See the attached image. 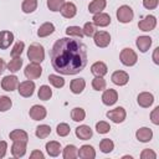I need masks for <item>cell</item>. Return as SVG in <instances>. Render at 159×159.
Wrapping results in <instances>:
<instances>
[{"label":"cell","mask_w":159,"mask_h":159,"mask_svg":"<svg viewBox=\"0 0 159 159\" xmlns=\"http://www.w3.org/2000/svg\"><path fill=\"white\" fill-rule=\"evenodd\" d=\"M50 58L56 72L66 76L76 75L87 65V47L81 40L62 37L53 43Z\"/></svg>","instance_id":"6da1fadb"},{"label":"cell","mask_w":159,"mask_h":159,"mask_svg":"<svg viewBox=\"0 0 159 159\" xmlns=\"http://www.w3.org/2000/svg\"><path fill=\"white\" fill-rule=\"evenodd\" d=\"M27 57L30 58V61L36 62V63H41L45 60V50L43 46L40 43H31L29 50H27Z\"/></svg>","instance_id":"7a4b0ae2"},{"label":"cell","mask_w":159,"mask_h":159,"mask_svg":"<svg viewBox=\"0 0 159 159\" xmlns=\"http://www.w3.org/2000/svg\"><path fill=\"white\" fill-rule=\"evenodd\" d=\"M119 60H120V62H122L124 66L130 67V66H134V65L137 63L138 56H137V53H135L134 50H132V48H129V47H125V48H123V50L120 51V53H119Z\"/></svg>","instance_id":"3957f363"},{"label":"cell","mask_w":159,"mask_h":159,"mask_svg":"<svg viewBox=\"0 0 159 159\" xmlns=\"http://www.w3.org/2000/svg\"><path fill=\"white\" fill-rule=\"evenodd\" d=\"M133 16H134V12L132 10L130 6L128 5H122L118 7L117 10V19L119 22L122 24H128L133 20Z\"/></svg>","instance_id":"277c9868"},{"label":"cell","mask_w":159,"mask_h":159,"mask_svg":"<svg viewBox=\"0 0 159 159\" xmlns=\"http://www.w3.org/2000/svg\"><path fill=\"white\" fill-rule=\"evenodd\" d=\"M24 73H25V77L27 80H36L42 75V68H41L40 63L31 62L25 67Z\"/></svg>","instance_id":"5b68a950"},{"label":"cell","mask_w":159,"mask_h":159,"mask_svg":"<svg viewBox=\"0 0 159 159\" xmlns=\"http://www.w3.org/2000/svg\"><path fill=\"white\" fill-rule=\"evenodd\" d=\"M17 91H19V94L25 97V98H29L34 94L35 92V82L31 81V80H27V81H24V82H20L19 86H17Z\"/></svg>","instance_id":"8992f818"},{"label":"cell","mask_w":159,"mask_h":159,"mask_svg":"<svg viewBox=\"0 0 159 159\" xmlns=\"http://www.w3.org/2000/svg\"><path fill=\"white\" fill-rule=\"evenodd\" d=\"M93 41H94L96 46L104 48L111 42V35L107 31H96V34L93 35Z\"/></svg>","instance_id":"52a82bcc"},{"label":"cell","mask_w":159,"mask_h":159,"mask_svg":"<svg viewBox=\"0 0 159 159\" xmlns=\"http://www.w3.org/2000/svg\"><path fill=\"white\" fill-rule=\"evenodd\" d=\"M19 86V78L14 75H9V76H5L2 80H1V88L4 91H7V92H12L17 88Z\"/></svg>","instance_id":"ba28073f"},{"label":"cell","mask_w":159,"mask_h":159,"mask_svg":"<svg viewBox=\"0 0 159 159\" xmlns=\"http://www.w3.org/2000/svg\"><path fill=\"white\" fill-rule=\"evenodd\" d=\"M107 117L114 123H122V122H124V119L127 117V113H125V109L123 107H117L114 109L108 111Z\"/></svg>","instance_id":"9c48e42d"},{"label":"cell","mask_w":159,"mask_h":159,"mask_svg":"<svg viewBox=\"0 0 159 159\" xmlns=\"http://www.w3.org/2000/svg\"><path fill=\"white\" fill-rule=\"evenodd\" d=\"M157 26V17L154 15H147L143 20L138 22V27L142 31H152Z\"/></svg>","instance_id":"30bf717a"},{"label":"cell","mask_w":159,"mask_h":159,"mask_svg":"<svg viewBox=\"0 0 159 159\" xmlns=\"http://www.w3.org/2000/svg\"><path fill=\"white\" fill-rule=\"evenodd\" d=\"M29 114H30V118L34 119V120H42V119H45V117L47 114V111L43 106L35 104L30 108Z\"/></svg>","instance_id":"8fae6325"},{"label":"cell","mask_w":159,"mask_h":159,"mask_svg":"<svg viewBox=\"0 0 159 159\" xmlns=\"http://www.w3.org/2000/svg\"><path fill=\"white\" fill-rule=\"evenodd\" d=\"M111 80L117 86H124L129 81V75L124 71H114L111 76Z\"/></svg>","instance_id":"7c38bea8"},{"label":"cell","mask_w":159,"mask_h":159,"mask_svg":"<svg viewBox=\"0 0 159 159\" xmlns=\"http://www.w3.org/2000/svg\"><path fill=\"white\" fill-rule=\"evenodd\" d=\"M94 26H99V27H106L111 24V16L106 12H97L93 15L92 17Z\"/></svg>","instance_id":"4fadbf2b"},{"label":"cell","mask_w":159,"mask_h":159,"mask_svg":"<svg viewBox=\"0 0 159 159\" xmlns=\"http://www.w3.org/2000/svg\"><path fill=\"white\" fill-rule=\"evenodd\" d=\"M117 101H118V93H117L116 89L109 88V89H106L103 92V94H102V102H103V104H106V106H113Z\"/></svg>","instance_id":"5bb4252c"},{"label":"cell","mask_w":159,"mask_h":159,"mask_svg":"<svg viewBox=\"0 0 159 159\" xmlns=\"http://www.w3.org/2000/svg\"><path fill=\"white\" fill-rule=\"evenodd\" d=\"M137 102L143 108H149L154 102V96L149 92H142L137 97Z\"/></svg>","instance_id":"9a60e30c"},{"label":"cell","mask_w":159,"mask_h":159,"mask_svg":"<svg viewBox=\"0 0 159 159\" xmlns=\"http://www.w3.org/2000/svg\"><path fill=\"white\" fill-rule=\"evenodd\" d=\"M135 137L142 143H148L153 138V130L148 127H142L135 132Z\"/></svg>","instance_id":"2e32d148"},{"label":"cell","mask_w":159,"mask_h":159,"mask_svg":"<svg viewBox=\"0 0 159 159\" xmlns=\"http://www.w3.org/2000/svg\"><path fill=\"white\" fill-rule=\"evenodd\" d=\"M61 15L63 16V17H66V19H72V17H75L76 16V14H77V7H76V5L73 4V2H65L63 5H62V7H61Z\"/></svg>","instance_id":"e0dca14e"},{"label":"cell","mask_w":159,"mask_h":159,"mask_svg":"<svg viewBox=\"0 0 159 159\" xmlns=\"http://www.w3.org/2000/svg\"><path fill=\"white\" fill-rule=\"evenodd\" d=\"M92 135H93V132L89 125L82 124L76 128V137L81 140H88L89 138H92Z\"/></svg>","instance_id":"ac0fdd59"},{"label":"cell","mask_w":159,"mask_h":159,"mask_svg":"<svg viewBox=\"0 0 159 159\" xmlns=\"http://www.w3.org/2000/svg\"><path fill=\"white\" fill-rule=\"evenodd\" d=\"M26 153V142H19L15 140L11 145V154L15 158H21Z\"/></svg>","instance_id":"d6986e66"},{"label":"cell","mask_w":159,"mask_h":159,"mask_svg":"<svg viewBox=\"0 0 159 159\" xmlns=\"http://www.w3.org/2000/svg\"><path fill=\"white\" fill-rule=\"evenodd\" d=\"M91 72L96 76V77H103L104 75H107L108 72V68H107V65L102 61H97L94 62L92 66H91Z\"/></svg>","instance_id":"ffe728a7"},{"label":"cell","mask_w":159,"mask_h":159,"mask_svg":"<svg viewBox=\"0 0 159 159\" xmlns=\"http://www.w3.org/2000/svg\"><path fill=\"white\" fill-rule=\"evenodd\" d=\"M14 41V34L10 31H1L0 32V48L6 50Z\"/></svg>","instance_id":"44dd1931"},{"label":"cell","mask_w":159,"mask_h":159,"mask_svg":"<svg viewBox=\"0 0 159 159\" xmlns=\"http://www.w3.org/2000/svg\"><path fill=\"white\" fill-rule=\"evenodd\" d=\"M78 157L82 159H94L96 158V150L92 145L84 144L78 149Z\"/></svg>","instance_id":"7402d4cb"},{"label":"cell","mask_w":159,"mask_h":159,"mask_svg":"<svg viewBox=\"0 0 159 159\" xmlns=\"http://www.w3.org/2000/svg\"><path fill=\"white\" fill-rule=\"evenodd\" d=\"M135 45H137V47L139 48V51L144 53V52H147V51L150 48V46H152V37H149V36H139V37H137Z\"/></svg>","instance_id":"603a6c76"},{"label":"cell","mask_w":159,"mask_h":159,"mask_svg":"<svg viewBox=\"0 0 159 159\" xmlns=\"http://www.w3.org/2000/svg\"><path fill=\"white\" fill-rule=\"evenodd\" d=\"M84 87H86V81L83 78H75L70 83V89L75 94L82 93V91L84 89Z\"/></svg>","instance_id":"cb8c5ba5"},{"label":"cell","mask_w":159,"mask_h":159,"mask_svg":"<svg viewBox=\"0 0 159 159\" xmlns=\"http://www.w3.org/2000/svg\"><path fill=\"white\" fill-rule=\"evenodd\" d=\"M106 5H107L106 0H92L88 5V11L93 15L97 12H102V10H104Z\"/></svg>","instance_id":"d4e9b609"},{"label":"cell","mask_w":159,"mask_h":159,"mask_svg":"<svg viewBox=\"0 0 159 159\" xmlns=\"http://www.w3.org/2000/svg\"><path fill=\"white\" fill-rule=\"evenodd\" d=\"M53 31H55V25H53L52 22H45V24H42V25L39 27V30H37V36H39V37H46V36L53 34Z\"/></svg>","instance_id":"484cf974"},{"label":"cell","mask_w":159,"mask_h":159,"mask_svg":"<svg viewBox=\"0 0 159 159\" xmlns=\"http://www.w3.org/2000/svg\"><path fill=\"white\" fill-rule=\"evenodd\" d=\"M46 152L50 157H57L61 152V144L56 140H51L46 143Z\"/></svg>","instance_id":"4316f807"},{"label":"cell","mask_w":159,"mask_h":159,"mask_svg":"<svg viewBox=\"0 0 159 159\" xmlns=\"http://www.w3.org/2000/svg\"><path fill=\"white\" fill-rule=\"evenodd\" d=\"M9 137H10V139H11L12 142L19 140V142H26V143H27V140H29L27 133H26L25 130H22V129H15V130H12Z\"/></svg>","instance_id":"83f0119b"},{"label":"cell","mask_w":159,"mask_h":159,"mask_svg":"<svg viewBox=\"0 0 159 159\" xmlns=\"http://www.w3.org/2000/svg\"><path fill=\"white\" fill-rule=\"evenodd\" d=\"M65 159H75L78 157V149L73 145V144H68L65 147L63 153H62Z\"/></svg>","instance_id":"f1b7e54d"},{"label":"cell","mask_w":159,"mask_h":159,"mask_svg":"<svg viewBox=\"0 0 159 159\" xmlns=\"http://www.w3.org/2000/svg\"><path fill=\"white\" fill-rule=\"evenodd\" d=\"M21 9L25 14H31L37 9V0H24L21 4Z\"/></svg>","instance_id":"f546056e"},{"label":"cell","mask_w":159,"mask_h":159,"mask_svg":"<svg viewBox=\"0 0 159 159\" xmlns=\"http://www.w3.org/2000/svg\"><path fill=\"white\" fill-rule=\"evenodd\" d=\"M71 118H72V120H75V122H82V120H84V118H86V112H84V109L81 108V107L73 108V109L71 111Z\"/></svg>","instance_id":"4dcf8cb0"},{"label":"cell","mask_w":159,"mask_h":159,"mask_svg":"<svg viewBox=\"0 0 159 159\" xmlns=\"http://www.w3.org/2000/svg\"><path fill=\"white\" fill-rule=\"evenodd\" d=\"M50 133H51V127L47 125V124H41V125H39V127L36 128V132H35L36 137L40 138V139L47 138V137L50 135Z\"/></svg>","instance_id":"1f68e13d"},{"label":"cell","mask_w":159,"mask_h":159,"mask_svg":"<svg viewBox=\"0 0 159 159\" xmlns=\"http://www.w3.org/2000/svg\"><path fill=\"white\" fill-rule=\"evenodd\" d=\"M37 96H39V98L42 99V101H48V99L52 97V89H51L48 86L43 84V86L40 87V89H39V92H37Z\"/></svg>","instance_id":"d6a6232c"},{"label":"cell","mask_w":159,"mask_h":159,"mask_svg":"<svg viewBox=\"0 0 159 159\" xmlns=\"http://www.w3.org/2000/svg\"><path fill=\"white\" fill-rule=\"evenodd\" d=\"M113 148H114V143L109 138H104L99 142V149L102 153H106V154L111 153L113 150Z\"/></svg>","instance_id":"836d02e7"},{"label":"cell","mask_w":159,"mask_h":159,"mask_svg":"<svg viewBox=\"0 0 159 159\" xmlns=\"http://www.w3.org/2000/svg\"><path fill=\"white\" fill-rule=\"evenodd\" d=\"M22 66V58L21 57H12L10 62L7 63V68L10 72H17Z\"/></svg>","instance_id":"e575fe53"},{"label":"cell","mask_w":159,"mask_h":159,"mask_svg":"<svg viewBox=\"0 0 159 159\" xmlns=\"http://www.w3.org/2000/svg\"><path fill=\"white\" fill-rule=\"evenodd\" d=\"M66 34L68 36H73V37H78V39H82L84 35H83V31L80 26H68L66 29Z\"/></svg>","instance_id":"d590c367"},{"label":"cell","mask_w":159,"mask_h":159,"mask_svg":"<svg viewBox=\"0 0 159 159\" xmlns=\"http://www.w3.org/2000/svg\"><path fill=\"white\" fill-rule=\"evenodd\" d=\"M48 81L56 88H62L65 86V80L58 75H50L48 76Z\"/></svg>","instance_id":"8d00e7d4"},{"label":"cell","mask_w":159,"mask_h":159,"mask_svg":"<svg viewBox=\"0 0 159 159\" xmlns=\"http://www.w3.org/2000/svg\"><path fill=\"white\" fill-rule=\"evenodd\" d=\"M106 86H107V83L103 77H94L92 81V87L96 91H103V89H106Z\"/></svg>","instance_id":"74e56055"},{"label":"cell","mask_w":159,"mask_h":159,"mask_svg":"<svg viewBox=\"0 0 159 159\" xmlns=\"http://www.w3.org/2000/svg\"><path fill=\"white\" fill-rule=\"evenodd\" d=\"M12 102L7 96H0V112H6L11 108Z\"/></svg>","instance_id":"f35d334b"},{"label":"cell","mask_w":159,"mask_h":159,"mask_svg":"<svg viewBox=\"0 0 159 159\" xmlns=\"http://www.w3.org/2000/svg\"><path fill=\"white\" fill-rule=\"evenodd\" d=\"M63 4H65V0H47V7L53 12L60 11Z\"/></svg>","instance_id":"ab89813d"},{"label":"cell","mask_w":159,"mask_h":159,"mask_svg":"<svg viewBox=\"0 0 159 159\" xmlns=\"http://www.w3.org/2000/svg\"><path fill=\"white\" fill-rule=\"evenodd\" d=\"M24 47H25V43L22 41H17L14 45V47H12V50L10 52L11 53V57H20L21 53H22V51H24Z\"/></svg>","instance_id":"60d3db41"},{"label":"cell","mask_w":159,"mask_h":159,"mask_svg":"<svg viewBox=\"0 0 159 159\" xmlns=\"http://www.w3.org/2000/svg\"><path fill=\"white\" fill-rule=\"evenodd\" d=\"M96 130L99 134H106V133H108L111 130V125L104 120H99V122L96 123Z\"/></svg>","instance_id":"b9f144b4"},{"label":"cell","mask_w":159,"mask_h":159,"mask_svg":"<svg viewBox=\"0 0 159 159\" xmlns=\"http://www.w3.org/2000/svg\"><path fill=\"white\" fill-rule=\"evenodd\" d=\"M82 31H83V35L84 36L92 37L96 34V26H94L93 22H86L84 26H83V29H82Z\"/></svg>","instance_id":"7bdbcfd3"},{"label":"cell","mask_w":159,"mask_h":159,"mask_svg":"<svg viewBox=\"0 0 159 159\" xmlns=\"http://www.w3.org/2000/svg\"><path fill=\"white\" fill-rule=\"evenodd\" d=\"M70 125L67 123H60L56 128V133L60 135V137H66L70 134Z\"/></svg>","instance_id":"ee69618b"},{"label":"cell","mask_w":159,"mask_h":159,"mask_svg":"<svg viewBox=\"0 0 159 159\" xmlns=\"http://www.w3.org/2000/svg\"><path fill=\"white\" fill-rule=\"evenodd\" d=\"M140 158L142 159H155L157 154L152 149H143V152L140 153Z\"/></svg>","instance_id":"f6af8a7d"},{"label":"cell","mask_w":159,"mask_h":159,"mask_svg":"<svg viewBox=\"0 0 159 159\" xmlns=\"http://www.w3.org/2000/svg\"><path fill=\"white\" fill-rule=\"evenodd\" d=\"M159 0H143V6L148 10H154L158 6Z\"/></svg>","instance_id":"bcb514c9"},{"label":"cell","mask_w":159,"mask_h":159,"mask_svg":"<svg viewBox=\"0 0 159 159\" xmlns=\"http://www.w3.org/2000/svg\"><path fill=\"white\" fill-rule=\"evenodd\" d=\"M150 119L155 125L159 124V107H155L153 109V112L150 113Z\"/></svg>","instance_id":"7dc6e473"},{"label":"cell","mask_w":159,"mask_h":159,"mask_svg":"<svg viewBox=\"0 0 159 159\" xmlns=\"http://www.w3.org/2000/svg\"><path fill=\"white\" fill-rule=\"evenodd\" d=\"M6 149H7V143H6L5 140H1V142H0V159L5 157Z\"/></svg>","instance_id":"c3c4849f"},{"label":"cell","mask_w":159,"mask_h":159,"mask_svg":"<svg viewBox=\"0 0 159 159\" xmlns=\"http://www.w3.org/2000/svg\"><path fill=\"white\" fill-rule=\"evenodd\" d=\"M30 158H31V159H43L45 157H43L42 152H40V150H34V152L30 154Z\"/></svg>","instance_id":"681fc988"},{"label":"cell","mask_w":159,"mask_h":159,"mask_svg":"<svg viewBox=\"0 0 159 159\" xmlns=\"http://www.w3.org/2000/svg\"><path fill=\"white\" fill-rule=\"evenodd\" d=\"M158 52H159V47H157L154 50V53H153V61L155 65H159V58H158Z\"/></svg>","instance_id":"f907efd6"},{"label":"cell","mask_w":159,"mask_h":159,"mask_svg":"<svg viewBox=\"0 0 159 159\" xmlns=\"http://www.w3.org/2000/svg\"><path fill=\"white\" fill-rule=\"evenodd\" d=\"M4 70H5V62L2 58H0V75L4 72Z\"/></svg>","instance_id":"816d5d0a"}]
</instances>
